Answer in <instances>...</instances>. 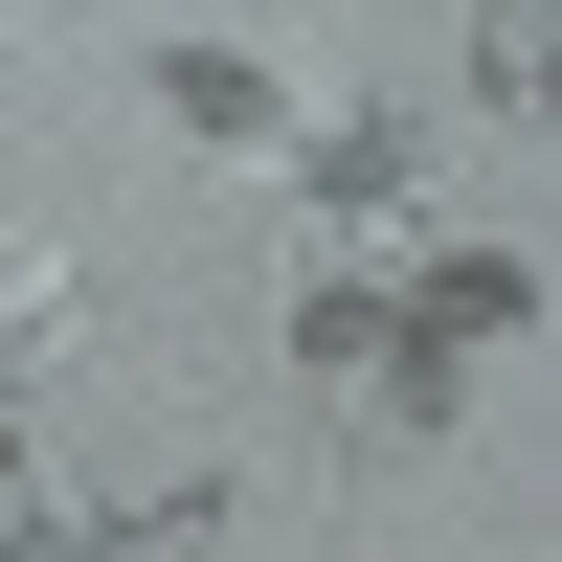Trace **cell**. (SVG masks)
<instances>
[{"label":"cell","instance_id":"3957f363","mask_svg":"<svg viewBox=\"0 0 562 562\" xmlns=\"http://www.w3.org/2000/svg\"><path fill=\"white\" fill-rule=\"evenodd\" d=\"M518 315H540V248H428V270H405V338H450V360L518 338Z\"/></svg>","mask_w":562,"mask_h":562},{"label":"cell","instance_id":"5b68a950","mask_svg":"<svg viewBox=\"0 0 562 562\" xmlns=\"http://www.w3.org/2000/svg\"><path fill=\"white\" fill-rule=\"evenodd\" d=\"M68 338H90V293H68V270H0V428H23V383H68Z\"/></svg>","mask_w":562,"mask_h":562},{"label":"cell","instance_id":"7a4b0ae2","mask_svg":"<svg viewBox=\"0 0 562 562\" xmlns=\"http://www.w3.org/2000/svg\"><path fill=\"white\" fill-rule=\"evenodd\" d=\"M158 113L203 135V158H293V68H270V45H180L158 23Z\"/></svg>","mask_w":562,"mask_h":562},{"label":"cell","instance_id":"277c9868","mask_svg":"<svg viewBox=\"0 0 562 562\" xmlns=\"http://www.w3.org/2000/svg\"><path fill=\"white\" fill-rule=\"evenodd\" d=\"M225 540V473H180V495H135V518H45L23 562H203Z\"/></svg>","mask_w":562,"mask_h":562},{"label":"cell","instance_id":"6da1fadb","mask_svg":"<svg viewBox=\"0 0 562 562\" xmlns=\"http://www.w3.org/2000/svg\"><path fill=\"white\" fill-rule=\"evenodd\" d=\"M293 203H315V248H383L405 203H428V113H293Z\"/></svg>","mask_w":562,"mask_h":562},{"label":"cell","instance_id":"8992f818","mask_svg":"<svg viewBox=\"0 0 562 562\" xmlns=\"http://www.w3.org/2000/svg\"><path fill=\"white\" fill-rule=\"evenodd\" d=\"M450 90H473V113H540V90H562V45H540V23H473V68H450Z\"/></svg>","mask_w":562,"mask_h":562}]
</instances>
